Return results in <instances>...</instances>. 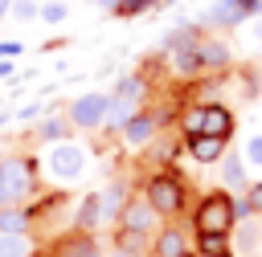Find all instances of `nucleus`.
Segmentation results:
<instances>
[{
	"label": "nucleus",
	"instance_id": "nucleus-20",
	"mask_svg": "<svg viewBox=\"0 0 262 257\" xmlns=\"http://www.w3.org/2000/svg\"><path fill=\"white\" fill-rule=\"evenodd\" d=\"M221 179H225L229 188H242V192H246V159H242V155H225V159H221Z\"/></svg>",
	"mask_w": 262,
	"mask_h": 257
},
{
	"label": "nucleus",
	"instance_id": "nucleus-11",
	"mask_svg": "<svg viewBox=\"0 0 262 257\" xmlns=\"http://www.w3.org/2000/svg\"><path fill=\"white\" fill-rule=\"evenodd\" d=\"M201 135L229 139V135H233V114H229L225 106H205V114H201Z\"/></svg>",
	"mask_w": 262,
	"mask_h": 257
},
{
	"label": "nucleus",
	"instance_id": "nucleus-25",
	"mask_svg": "<svg viewBox=\"0 0 262 257\" xmlns=\"http://www.w3.org/2000/svg\"><path fill=\"white\" fill-rule=\"evenodd\" d=\"M66 12H70V8H66L61 0H45V4H41V20H45V24H61Z\"/></svg>",
	"mask_w": 262,
	"mask_h": 257
},
{
	"label": "nucleus",
	"instance_id": "nucleus-2",
	"mask_svg": "<svg viewBox=\"0 0 262 257\" xmlns=\"http://www.w3.org/2000/svg\"><path fill=\"white\" fill-rule=\"evenodd\" d=\"M143 196H147V204L156 208V216H160V220H172V216H180V212H184L188 188H184V179H180L176 171H156V175H147Z\"/></svg>",
	"mask_w": 262,
	"mask_h": 257
},
{
	"label": "nucleus",
	"instance_id": "nucleus-12",
	"mask_svg": "<svg viewBox=\"0 0 262 257\" xmlns=\"http://www.w3.org/2000/svg\"><path fill=\"white\" fill-rule=\"evenodd\" d=\"M188 155H192L196 163H221V159H225V139L192 135V139H188Z\"/></svg>",
	"mask_w": 262,
	"mask_h": 257
},
{
	"label": "nucleus",
	"instance_id": "nucleus-24",
	"mask_svg": "<svg viewBox=\"0 0 262 257\" xmlns=\"http://www.w3.org/2000/svg\"><path fill=\"white\" fill-rule=\"evenodd\" d=\"M66 135H70V126L61 118H45L37 126V139H45V143H66Z\"/></svg>",
	"mask_w": 262,
	"mask_h": 257
},
{
	"label": "nucleus",
	"instance_id": "nucleus-32",
	"mask_svg": "<svg viewBox=\"0 0 262 257\" xmlns=\"http://www.w3.org/2000/svg\"><path fill=\"white\" fill-rule=\"evenodd\" d=\"M12 73V61H0V78H8Z\"/></svg>",
	"mask_w": 262,
	"mask_h": 257
},
{
	"label": "nucleus",
	"instance_id": "nucleus-36",
	"mask_svg": "<svg viewBox=\"0 0 262 257\" xmlns=\"http://www.w3.org/2000/svg\"><path fill=\"white\" fill-rule=\"evenodd\" d=\"M4 122H8V114H0V126H4Z\"/></svg>",
	"mask_w": 262,
	"mask_h": 257
},
{
	"label": "nucleus",
	"instance_id": "nucleus-8",
	"mask_svg": "<svg viewBox=\"0 0 262 257\" xmlns=\"http://www.w3.org/2000/svg\"><path fill=\"white\" fill-rule=\"evenodd\" d=\"M192 245H188V233L180 224H160V233L151 237V257H188Z\"/></svg>",
	"mask_w": 262,
	"mask_h": 257
},
{
	"label": "nucleus",
	"instance_id": "nucleus-13",
	"mask_svg": "<svg viewBox=\"0 0 262 257\" xmlns=\"http://www.w3.org/2000/svg\"><path fill=\"white\" fill-rule=\"evenodd\" d=\"M98 224H102V200H98V192H86V196H82V204L74 208V228L94 233Z\"/></svg>",
	"mask_w": 262,
	"mask_h": 257
},
{
	"label": "nucleus",
	"instance_id": "nucleus-28",
	"mask_svg": "<svg viewBox=\"0 0 262 257\" xmlns=\"http://www.w3.org/2000/svg\"><path fill=\"white\" fill-rule=\"evenodd\" d=\"M147 4H151V0H123L115 12H119V16H135V12H139V8H147Z\"/></svg>",
	"mask_w": 262,
	"mask_h": 257
},
{
	"label": "nucleus",
	"instance_id": "nucleus-26",
	"mask_svg": "<svg viewBox=\"0 0 262 257\" xmlns=\"http://www.w3.org/2000/svg\"><path fill=\"white\" fill-rule=\"evenodd\" d=\"M12 16L16 20H37L41 16V4L37 0H12Z\"/></svg>",
	"mask_w": 262,
	"mask_h": 257
},
{
	"label": "nucleus",
	"instance_id": "nucleus-21",
	"mask_svg": "<svg viewBox=\"0 0 262 257\" xmlns=\"http://www.w3.org/2000/svg\"><path fill=\"white\" fill-rule=\"evenodd\" d=\"M143 94H147V82H143L139 73H127V78L115 86V94H111V98H123V102H139Z\"/></svg>",
	"mask_w": 262,
	"mask_h": 257
},
{
	"label": "nucleus",
	"instance_id": "nucleus-16",
	"mask_svg": "<svg viewBox=\"0 0 262 257\" xmlns=\"http://www.w3.org/2000/svg\"><path fill=\"white\" fill-rule=\"evenodd\" d=\"M37 245L29 241V233H0V257H33Z\"/></svg>",
	"mask_w": 262,
	"mask_h": 257
},
{
	"label": "nucleus",
	"instance_id": "nucleus-31",
	"mask_svg": "<svg viewBox=\"0 0 262 257\" xmlns=\"http://www.w3.org/2000/svg\"><path fill=\"white\" fill-rule=\"evenodd\" d=\"M8 12H12V0H0V20H4Z\"/></svg>",
	"mask_w": 262,
	"mask_h": 257
},
{
	"label": "nucleus",
	"instance_id": "nucleus-19",
	"mask_svg": "<svg viewBox=\"0 0 262 257\" xmlns=\"http://www.w3.org/2000/svg\"><path fill=\"white\" fill-rule=\"evenodd\" d=\"M29 224H33V216H29V208H0V233H29Z\"/></svg>",
	"mask_w": 262,
	"mask_h": 257
},
{
	"label": "nucleus",
	"instance_id": "nucleus-29",
	"mask_svg": "<svg viewBox=\"0 0 262 257\" xmlns=\"http://www.w3.org/2000/svg\"><path fill=\"white\" fill-rule=\"evenodd\" d=\"M8 57H20V41H0V61Z\"/></svg>",
	"mask_w": 262,
	"mask_h": 257
},
{
	"label": "nucleus",
	"instance_id": "nucleus-30",
	"mask_svg": "<svg viewBox=\"0 0 262 257\" xmlns=\"http://www.w3.org/2000/svg\"><path fill=\"white\" fill-rule=\"evenodd\" d=\"M94 4H98V8H119L123 0H94Z\"/></svg>",
	"mask_w": 262,
	"mask_h": 257
},
{
	"label": "nucleus",
	"instance_id": "nucleus-34",
	"mask_svg": "<svg viewBox=\"0 0 262 257\" xmlns=\"http://www.w3.org/2000/svg\"><path fill=\"white\" fill-rule=\"evenodd\" d=\"M0 208H8V204H4V184H0Z\"/></svg>",
	"mask_w": 262,
	"mask_h": 257
},
{
	"label": "nucleus",
	"instance_id": "nucleus-23",
	"mask_svg": "<svg viewBox=\"0 0 262 257\" xmlns=\"http://www.w3.org/2000/svg\"><path fill=\"white\" fill-rule=\"evenodd\" d=\"M209 20H213V24H225V29H229V24H242V20H246V12H242V8H233V4H213Z\"/></svg>",
	"mask_w": 262,
	"mask_h": 257
},
{
	"label": "nucleus",
	"instance_id": "nucleus-9",
	"mask_svg": "<svg viewBox=\"0 0 262 257\" xmlns=\"http://www.w3.org/2000/svg\"><path fill=\"white\" fill-rule=\"evenodd\" d=\"M94 253H98V241L94 233H82V228H70L49 245V257H94Z\"/></svg>",
	"mask_w": 262,
	"mask_h": 257
},
{
	"label": "nucleus",
	"instance_id": "nucleus-27",
	"mask_svg": "<svg viewBox=\"0 0 262 257\" xmlns=\"http://www.w3.org/2000/svg\"><path fill=\"white\" fill-rule=\"evenodd\" d=\"M242 159H246V163H254V167H262V135L246 139V151H242Z\"/></svg>",
	"mask_w": 262,
	"mask_h": 257
},
{
	"label": "nucleus",
	"instance_id": "nucleus-33",
	"mask_svg": "<svg viewBox=\"0 0 262 257\" xmlns=\"http://www.w3.org/2000/svg\"><path fill=\"white\" fill-rule=\"evenodd\" d=\"M94 257H123V253H102V249H98V253H94Z\"/></svg>",
	"mask_w": 262,
	"mask_h": 257
},
{
	"label": "nucleus",
	"instance_id": "nucleus-17",
	"mask_svg": "<svg viewBox=\"0 0 262 257\" xmlns=\"http://www.w3.org/2000/svg\"><path fill=\"white\" fill-rule=\"evenodd\" d=\"M139 110H135V102H123V98H111V110H106V122L102 126H111V131H123L131 118H135Z\"/></svg>",
	"mask_w": 262,
	"mask_h": 257
},
{
	"label": "nucleus",
	"instance_id": "nucleus-14",
	"mask_svg": "<svg viewBox=\"0 0 262 257\" xmlns=\"http://www.w3.org/2000/svg\"><path fill=\"white\" fill-rule=\"evenodd\" d=\"M196 57H201V69H225L229 65V49L221 41H196Z\"/></svg>",
	"mask_w": 262,
	"mask_h": 257
},
{
	"label": "nucleus",
	"instance_id": "nucleus-35",
	"mask_svg": "<svg viewBox=\"0 0 262 257\" xmlns=\"http://www.w3.org/2000/svg\"><path fill=\"white\" fill-rule=\"evenodd\" d=\"M254 33H258V41H262V20H258V29H254Z\"/></svg>",
	"mask_w": 262,
	"mask_h": 257
},
{
	"label": "nucleus",
	"instance_id": "nucleus-15",
	"mask_svg": "<svg viewBox=\"0 0 262 257\" xmlns=\"http://www.w3.org/2000/svg\"><path fill=\"white\" fill-rule=\"evenodd\" d=\"M98 200H102V224H111V220H119V216H123V208H127V196H123V184H106V188L98 192Z\"/></svg>",
	"mask_w": 262,
	"mask_h": 257
},
{
	"label": "nucleus",
	"instance_id": "nucleus-1",
	"mask_svg": "<svg viewBox=\"0 0 262 257\" xmlns=\"http://www.w3.org/2000/svg\"><path fill=\"white\" fill-rule=\"evenodd\" d=\"M233 224H237V200L225 188L205 192L196 212H192V233H221V237H229Z\"/></svg>",
	"mask_w": 262,
	"mask_h": 257
},
{
	"label": "nucleus",
	"instance_id": "nucleus-38",
	"mask_svg": "<svg viewBox=\"0 0 262 257\" xmlns=\"http://www.w3.org/2000/svg\"><path fill=\"white\" fill-rule=\"evenodd\" d=\"M61 4H66V0H61Z\"/></svg>",
	"mask_w": 262,
	"mask_h": 257
},
{
	"label": "nucleus",
	"instance_id": "nucleus-4",
	"mask_svg": "<svg viewBox=\"0 0 262 257\" xmlns=\"http://www.w3.org/2000/svg\"><path fill=\"white\" fill-rule=\"evenodd\" d=\"M45 171H49V179H61V184H70V179H82V171H86V147L82 143H53L49 147V155H45Z\"/></svg>",
	"mask_w": 262,
	"mask_h": 257
},
{
	"label": "nucleus",
	"instance_id": "nucleus-10",
	"mask_svg": "<svg viewBox=\"0 0 262 257\" xmlns=\"http://www.w3.org/2000/svg\"><path fill=\"white\" fill-rule=\"evenodd\" d=\"M156 131H160V114L139 110V114L123 126V139H127V147H147V143L156 139Z\"/></svg>",
	"mask_w": 262,
	"mask_h": 257
},
{
	"label": "nucleus",
	"instance_id": "nucleus-3",
	"mask_svg": "<svg viewBox=\"0 0 262 257\" xmlns=\"http://www.w3.org/2000/svg\"><path fill=\"white\" fill-rule=\"evenodd\" d=\"M0 184H4V204L20 208L29 196H37V163L29 155L0 159Z\"/></svg>",
	"mask_w": 262,
	"mask_h": 257
},
{
	"label": "nucleus",
	"instance_id": "nucleus-6",
	"mask_svg": "<svg viewBox=\"0 0 262 257\" xmlns=\"http://www.w3.org/2000/svg\"><path fill=\"white\" fill-rule=\"evenodd\" d=\"M106 110H111V94H82L70 102V126L94 131L106 122Z\"/></svg>",
	"mask_w": 262,
	"mask_h": 257
},
{
	"label": "nucleus",
	"instance_id": "nucleus-37",
	"mask_svg": "<svg viewBox=\"0 0 262 257\" xmlns=\"http://www.w3.org/2000/svg\"><path fill=\"white\" fill-rule=\"evenodd\" d=\"M258 78H262V69H258Z\"/></svg>",
	"mask_w": 262,
	"mask_h": 257
},
{
	"label": "nucleus",
	"instance_id": "nucleus-7",
	"mask_svg": "<svg viewBox=\"0 0 262 257\" xmlns=\"http://www.w3.org/2000/svg\"><path fill=\"white\" fill-rule=\"evenodd\" d=\"M229 257H262V216H246L233 224Z\"/></svg>",
	"mask_w": 262,
	"mask_h": 257
},
{
	"label": "nucleus",
	"instance_id": "nucleus-5",
	"mask_svg": "<svg viewBox=\"0 0 262 257\" xmlns=\"http://www.w3.org/2000/svg\"><path fill=\"white\" fill-rule=\"evenodd\" d=\"M156 224H160V216H156V208L147 204V196H143V192H139V196H131V200H127V208H123V216H119V233L147 241V237H156V233H160Z\"/></svg>",
	"mask_w": 262,
	"mask_h": 257
},
{
	"label": "nucleus",
	"instance_id": "nucleus-18",
	"mask_svg": "<svg viewBox=\"0 0 262 257\" xmlns=\"http://www.w3.org/2000/svg\"><path fill=\"white\" fill-rule=\"evenodd\" d=\"M196 253L201 257H229V237H221V233H196Z\"/></svg>",
	"mask_w": 262,
	"mask_h": 257
},
{
	"label": "nucleus",
	"instance_id": "nucleus-22",
	"mask_svg": "<svg viewBox=\"0 0 262 257\" xmlns=\"http://www.w3.org/2000/svg\"><path fill=\"white\" fill-rule=\"evenodd\" d=\"M242 216H262V184H246V200H237V220Z\"/></svg>",
	"mask_w": 262,
	"mask_h": 257
}]
</instances>
